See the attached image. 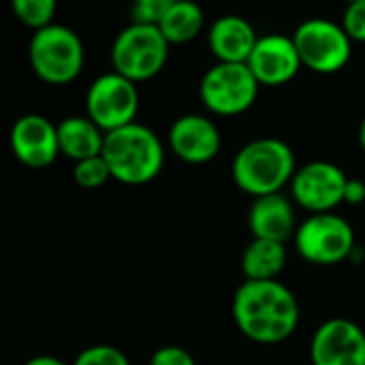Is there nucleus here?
I'll use <instances>...</instances> for the list:
<instances>
[{
    "instance_id": "4468645a",
    "label": "nucleus",
    "mask_w": 365,
    "mask_h": 365,
    "mask_svg": "<svg viewBox=\"0 0 365 365\" xmlns=\"http://www.w3.org/2000/svg\"><path fill=\"white\" fill-rule=\"evenodd\" d=\"M169 143L173 154L190 165H203L218 156L222 137L218 126L199 113L178 118L169 128Z\"/></svg>"
},
{
    "instance_id": "4be33fe9",
    "label": "nucleus",
    "mask_w": 365,
    "mask_h": 365,
    "mask_svg": "<svg viewBox=\"0 0 365 365\" xmlns=\"http://www.w3.org/2000/svg\"><path fill=\"white\" fill-rule=\"evenodd\" d=\"M71 365H133L130 359L111 344H94L83 349Z\"/></svg>"
},
{
    "instance_id": "0eeeda50",
    "label": "nucleus",
    "mask_w": 365,
    "mask_h": 365,
    "mask_svg": "<svg viewBox=\"0 0 365 365\" xmlns=\"http://www.w3.org/2000/svg\"><path fill=\"white\" fill-rule=\"evenodd\" d=\"M259 81L246 62H218L201 79V101L216 115H237L252 107Z\"/></svg>"
},
{
    "instance_id": "f8f14e48",
    "label": "nucleus",
    "mask_w": 365,
    "mask_h": 365,
    "mask_svg": "<svg viewBox=\"0 0 365 365\" xmlns=\"http://www.w3.org/2000/svg\"><path fill=\"white\" fill-rule=\"evenodd\" d=\"M246 64L261 86L289 83L304 66L293 36L287 34L259 36Z\"/></svg>"
},
{
    "instance_id": "6ab92c4d",
    "label": "nucleus",
    "mask_w": 365,
    "mask_h": 365,
    "mask_svg": "<svg viewBox=\"0 0 365 365\" xmlns=\"http://www.w3.org/2000/svg\"><path fill=\"white\" fill-rule=\"evenodd\" d=\"M203 9L195 0H178L158 21V28L171 45H182L197 38L203 30Z\"/></svg>"
},
{
    "instance_id": "f3484780",
    "label": "nucleus",
    "mask_w": 365,
    "mask_h": 365,
    "mask_svg": "<svg viewBox=\"0 0 365 365\" xmlns=\"http://www.w3.org/2000/svg\"><path fill=\"white\" fill-rule=\"evenodd\" d=\"M60 152L75 163L103 154L105 130L88 115H71L58 124Z\"/></svg>"
},
{
    "instance_id": "dca6fc26",
    "label": "nucleus",
    "mask_w": 365,
    "mask_h": 365,
    "mask_svg": "<svg viewBox=\"0 0 365 365\" xmlns=\"http://www.w3.org/2000/svg\"><path fill=\"white\" fill-rule=\"evenodd\" d=\"M207 41L218 62H248L259 36L244 17L225 15L212 24Z\"/></svg>"
},
{
    "instance_id": "6e6552de",
    "label": "nucleus",
    "mask_w": 365,
    "mask_h": 365,
    "mask_svg": "<svg viewBox=\"0 0 365 365\" xmlns=\"http://www.w3.org/2000/svg\"><path fill=\"white\" fill-rule=\"evenodd\" d=\"M293 41L302 64L314 73H338L351 58L353 38L346 34L344 26L323 17H312L299 24L293 32Z\"/></svg>"
},
{
    "instance_id": "ddd939ff",
    "label": "nucleus",
    "mask_w": 365,
    "mask_h": 365,
    "mask_svg": "<svg viewBox=\"0 0 365 365\" xmlns=\"http://www.w3.org/2000/svg\"><path fill=\"white\" fill-rule=\"evenodd\" d=\"M11 150L26 167L45 169L58 158V154H62L58 126L38 113L21 115L11 128Z\"/></svg>"
},
{
    "instance_id": "1a4fd4ad",
    "label": "nucleus",
    "mask_w": 365,
    "mask_h": 365,
    "mask_svg": "<svg viewBox=\"0 0 365 365\" xmlns=\"http://www.w3.org/2000/svg\"><path fill=\"white\" fill-rule=\"evenodd\" d=\"M86 111L105 133L135 122L139 111L137 83L115 71L101 75L88 88Z\"/></svg>"
},
{
    "instance_id": "423d86ee",
    "label": "nucleus",
    "mask_w": 365,
    "mask_h": 365,
    "mask_svg": "<svg viewBox=\"0 0 365 365\" xmlns=\"http://www.w3.org/2000/svg\"><path fill=\"white\" fill-rule=\"evenodd\" d=\"M295 250L299 257L319 267H331L355 252V231L346 218L323 212L306 218L295 231Z\"/></svg>"
},
{
    "instance_id": "a211bd4d",
    "label": "nucleus",
    "mask_w": 365,
    "mask_h": 365,
    "mask_svg": "<svg viewBox=\"0 0 365 365\" xmlns=\"http://www.w3.org/2000/svg\"><path fill=\"white\" fill-rule=\"evenodd\" d=\"M287 265V246L276 240L252 237L242 252V274L246 280H276Z\"/></svg>"
},
{
    "instance_id": "20e7f679",
    "label": "nucleus",
    "mask_w": 365,
    "mask_h": 365,
    "mask_svg": "<svg viewBox=\"0 0 365 365\" xmlns=\"http://www.w3.org/2000/svg\"><path fill=\"white\" fill-rule=\"evenodd\" d=\"M28 58L38 79L53 86L71 83L83 68V43L71 28L49 24L34 30Z\"/></svg>"
},
{
    "instance_id": "a878e982",
    "label": "nucleus",
    "mask_w": 365,
    "mask_h": 365,
    "mask_svg": "<svg viewBox=\"0 0 365 365\" xmlns=\"http://www.w3.org/2000/svg\"><path fill=\"white\" fill-rule=\"evenodd\" d=\"M365 201V182L357 178H349L346 190H344V203L349 205H359Z\"/></svg>"
},
{
    "instance_id": "5701e85b",
    "label": "nucleus",
    "mask_w": 365,
    "mask_h": 365,
    "mask_svg": "<svg viewBox=\"0 0 365 365\" xmlns=\"http://www.w3.org/2000/svg\"><path fill=\"white\" fill-rule=\"evenodd\" d=\"M178 0H133V21L156 24Z\"/></svg>"
},
{
    "instance_id": "c85d7f7f",
    "label": "nucleus",
    "mask_w": 365,
    "mask_h": 365,
    "mask_svg": "<svg viewBox=\"0 0 365 365\" xmlns=\"http://www.w3.org/2000/svg\"><path fill=\"white\" fill-rule=\"evenodd\" d=\"M349 2H353V0H349Z\"/></svg>"
},
{
    "instance_id": "393cba45",
    "label": "nucleus",
    "mask_w": 365,
    "mask_h": 365,
    "mask_svg": "<svg viewBox=\"0 0 365 365\" xmlns=\"http://www.w3.org/2000/svg\"><path fill=\"white\" fill-rule=\"evenodd\" d=\"M150 365H197V361L186 349L169 344L154 351V355L150 357Z\"/></svg>"
},
{
    "instance_id": "cd10ccee",
    "label": "nucleus",
    "mask_w": 365,
    "mask_h": 365,
    "mask_svg": "<svg viewBox=\"0 0 365 365\" xmlns=\"http://www.w3.org/2000/svg\"><path fill=\"white\" fill-rule=\"evenodd\" d=\"M359 141H361V148L365 150V118L361 122V128H359Z\"/></svg>"
},
{
    "instance_id": "9b49d317",
    "label": "nucleus",
    "mask_w": 365,
    "mask_h": 365,
    "mask_svg": "<svg viewBox=\"0 0 365 365\" xmlns=\"http://www.w3.org/2000/svg\"><path fill=\"white\" fill-rule=\"evenodd\" d=\"M312 365H365V331L351 319L334 317L310 340Z\"/></svg>"
},
{
    "instance_id": "412c9836",
    "label": "nucleus",
    "mask_w": 365,
    "mask_h": 365,
    "mask_svg": "<svg viewBox=\"0 0 365 365\" xmlns=\"http://www.w3.org/2000/svg\"><path fill=\"white\" fill-rule=\"evenodd\" d=\"M73 175H75V182L81 188H88V190L101 188L103 184H107L109 180H113L111 178V171H109V165L103 158V154L92 156V158H83V160L75 163Z\"/></svg>"
},
{
    "instance_id": "39448f33",
    "label": "nucleus",
    "mask_w": 365,
    "mask_h": 365,
    "mask_svg": "<svg viewBox=\"0 0 365 365\" xmlns=\"http://www.w3.org/2000/svg\"><path fill=\"white\" fill-rule=\"evenodd\" d=\"M169 41L156 24L133 21L124 28L111 47L113 71L135 83L152 79L163 71L169 58Z\"/></svg>"
},
{
    "instance_id": "f257e3e1",
    "label": "nucleus",
    "mask_w": 365,
    "mask_h": 365,
    "mask_svg": "<svg viewBox=\"0 0 365 365\" xmlns=\"http://www.w3.org/2000/svg\"><path fill=\"white\" fill-rule=\"evenodd\" d=\"M231 317L240 334L257 344L287 342L299 327L295 293L276 280H244L233 295Z\"/></svg>"
},
{
    "instance_id": "bb28decb",
    "label": "nucleus",
    "mask_w": 365,
    "mask_h": 365,
    "mask_svg": "<svg viewBox=\"0 0 365 365\" xmlns=\"http://www.w3.org/2000/svg\"><path fill=\"white\" fill-rule=\"evenodd\" d=\"M24 365H66L62 359L58 357H51V355H38V357H32L28 359Z\"/></svg>"
},
{
    "instance_id": "f03ea898",
    "label": "nucleus",
    "mask_w": 365,
    "mask_h": 365,
    "mask_svg": "<svg viewBox=\"0 0 365 365\" xmlns=\"http://www.w3.org/2000/svg\"><path fill=\"white\" fill-rule=\"evenodd\" d=\"M103 158L107 160L113 180L128 186H141L160 173L165 150L154 130L130 122L105 133Z\"/></svg>"
},
{
    "instance_id": "aec40b11",
    "label": "nucleus",
    "mask_w": 365,
    "mask_h": 365,
    "mask_svg": "<svg viewBox=\"0 0 365 365\" xmlns=\"http://www.w3.org/2000/svg\"><path fill=\"white\" fill-rule=\"evenodd\" d=\"M11 4H13V13L21 24L41 30L53 24L58 0H11Z\"/></svg>"
},
{
    "instance_id": "2eb2a0df",
    "label": "nucleus",
    "mask_w": 365,
    "mask_h": 365,
    "mask_svg": "<svg viewBox=\"0 0 365 365\" xmlns=\"http://www.w3.org/2000/svg\"><path fill=\"white\" fill-rule=\"evenodd\" d=\"M248 229L252 237L289 242L295 237V207L282 192H272L263 197H255L248 212Z\"/></svg>"
},
{
    "instance_id": "7ed1b4c3",
    "label": "nucleus",
    "mask_w": 365,
    "mask_h": 365,
    "mask_svg": "<svg viewBox=\"0 0 365 365\" xmlns=\"http://www.w3.org/2000/svg\"><path fill=\"white\" fill-rule=\"evenodd\" d=\"M295 154L289 143L263 137L246 143L233 158L231 175L240 190L263 197L280 192L295 175Z\"/></svg>"
},
{
    "instance_id": "b1692460",
    "label": "nucleus",
    "mask_w": 365,
    "mask_h": 365,
    "mask_svg": "<svg viewBox=\"0 0 365 365\" xmlns=\"http://www.w3.org/2000/svg\"><path fill=\"white\" fill-rule=\"evenodd\" d=\"M342 26L353 41L365 43V0L349 2L342 17Z\"/></svg>"
},
{
    "instance_id": "9d476101",
    "label": "nucleus",
    "mask_w": 365,
    "mask_h": 365,
    "mask_svg": "<svg viewBox=\"0 0 365 365\" xmlns=\"http://www.w3.org/2000/svg\"><path fill=\"white\" fill-rule=\"evenodd\" d=\"M346 173L327 160H314L295 171L291 180V195L297 205L312 214L334 212L344 203Z\"/></svg>"
}]
</instances>
